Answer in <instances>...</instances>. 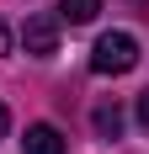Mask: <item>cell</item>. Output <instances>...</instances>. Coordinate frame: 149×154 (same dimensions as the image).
<instances>
[{
  "instance_id": "cell-1",
  "label": "cell",
  "mask_w": 149,
  "mask_h": 154,
  "mask_svg": "<svg viewBox=\"0 0 149 154\" xmlns=\"http://www.w3.org/2000/svg\"><path fill=\"white\" fill-rule=\"evenodd\" d=\"M133 64H138L133 32H101V37H96V48H90V69H96V75H128Z\"/></svg>"
},
{
  "instance_id": "cell-2",
  "label": "cell",
  "mask_w": 149,
  "mask_h": 154,
  "mask_svg": "<svg viewBox=\"0 0 149 154\" xmlns=\"http://www.w3.org/2000/svg\"><path fill=\"white\" fill-rule=\"evenodd\" d=\"M21 48L32 59H53L59 53V21L53 16H27L21 21Z\"/></svg>"
},
{
  "instance_id": "cell-3",
  "label": "cell",
  "mask_w": 149,
  "mask_h": 154,
  "mask_svg": "<svg viewBox=\"0 0 149 154\" xmlns=\"http://www.w3.org/2000/svg\"><path fill=\"white\" fill-rule=\"evenodd\" d=\"M21 154H64V133L53 122H32L21 138Z\"/></svg>"
},
{
  "instance_id": "cell-4",
  "label": "cell",
  "mask_w": 149,
  "mask_h": 154,
  "mask_svg": "<svg viewBox=\"0 0 149 154\" xmlns=\"http://www.w3.org/2000/svg\"><path fill=\"white\" fill-rule=\"evenodd\" d=\"M90 122H96V138H117L122 133V106L117 101H101V106L90 112Z\"/></svg>"
},
{
  "instance_id": "cell-5",
  "label": "cell",
  "mask_w": 149,
  "mask_h": 154,
  "mask_svg": "<svg viewBox=\"0 0 149 154\" xmlns=\"http://www.w3.org/2000/svg\"><path fill=\"white\" fill-rule=\"evenodd\" d=\"M96 11H101V0H59V16L69 21V27H85V21H96Z\"/></svg>"
},
{
  "instance_id": "cell-6",
  "label": "cell",
  "mask_w": 149,
  "mask_h": 154,
  "mask_svg": "<svg viewBox=\"0 0 149 154\" xmlns=\"http://www.w3.org/2000/svg\"><path fill=\"white\" fill-rule=\"evenodd\" d=\"M138 122H144V128H149V91H144V96H138Z\"/></svg>"
},
{
  "instance_id": "cell-7",
  "label": "cell",
  "mask_w": 149,
  "mask_h": 154,
  "mask_svg": "<svg viewBox=\"0 0 149 154\" xmlns=\"http://www.w3.org/2000/svg\"><path fill=\"white\" fill-rule=\"evenodd\" d=\"M11 133V112H5V101H0V138Z\"/></svg>"
},
{
  "instance_id": "cell-8",
  "label": "cell",
  "mask_w": 149,
  "mask_h": 154,
  "mask_svg": "<svg viewBox=\"0 0 149 154\" xmlns=\"http://www.w3.org/2000/svg\"><path fill=\"white\" fill-rule=\"evenodd\" d=\"M0 53H11V32H5V27H0Z\"/></svg>"
}]
</instances>
